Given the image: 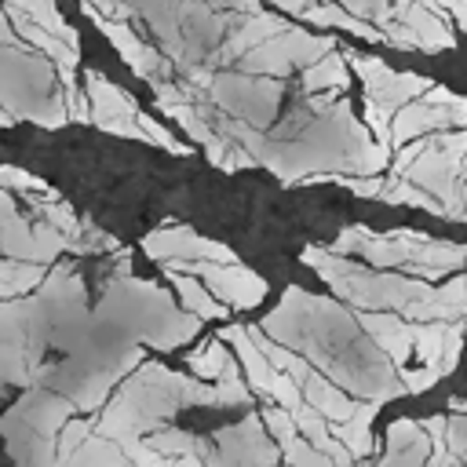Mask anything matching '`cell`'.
I'll return each instance as SVG.
<instances>
[{
    "instance_id": "cell-40",
    "label": "cell",
    "mask_w": 467,
    "mask_h": 467,
    "mask_svg": "<svg viewBox=\"0 0 467 467\" xmlns=\"http://www.w3.org/2000/svg\"><path fill=\"white\" fill-rule=\"evenodd\" d=\"M463 266H467V259H463Z\"/></svg>"
},
{
    "instance_id": "cell-24",
    "label": "cell",
    "mask_w": 467,
    "mask_h": 467,
    "mask_svg": "<svg viewBox=\"0 0 467 467\" xmlns=\"http://www.w3.org/2000/svg\"><path fill=\"white\" fill-rule=\"evenodd\" d=\"M379 201H387V204H409V208H423V212H431V215L445 219V204H441L434 193H427L423 186L409 182L405 175H387V186H383Z\"/></svg>"
},
{
    "instance_id": "cell-25",
    "label": "cell",
    "mask_w": 467,
    "mask_h": 467,
    "mask_svg": "<svg viewBox=\"0 0 467 467\" xmlns=\"http://www.w3.org/2000/svg\"><path fill=\"white\" fill-rule=\"evenodd\" d=\"M15 7H22L36 26H44L47 33H55L58 40H66L69 47H77L80 51V36H77V29L62 18V11H58V4L55 0H11Z\"/></svg>"
},
{
    "instance_id": "cell-30",
    "label": "cell",
    "mask_w": 467,
    "mask_h": 467,
    "mask_svg": "<svg viewBox=\"0 0 467 467\" xmlns=\"http://www.w3.org/2000/svg\"><path fill=\"white\" fill-rule=\"evenodd\" d=\"M135 124L142 128V135H146V142H153V146H161V150H168V153H179V157H190L193 153V146H182L164 124H157L153 117H146L142 109H135Z\"/></svg>"
},
{
    "instance_id": "cell-13",
    "label": "cell",
    "mask_w": 467,
    "mask_h": 467,
    "mask_svg": "<svg viewBox=\"0 0 467 467\" xmlns=\"http://www.w3.org/2000/svg\"><path fill=\"white\" fill-rule=\"evenodd\" d=\"M358 328H365V336L372 343H379L383 358L401 368L409 365V354H412V332H409V317L394 314V310H361L358 314Z\"/></svg>"
},
{
    "instance_id": "cell-34",
    "label": "cell",
    "mask_w": 467,
    "mask_h": 467,
    "mask_svg": "<svg viewBox=\"0 0 467 467\" xmlns=\"http://www.w3.org/2000/svg\"><path fill=\"white\" fill-rule=\"evenodd\" d=\"M398 379H401V390H405V394H423L427 387H434L438 379H445V372H441L438 365H423V368L401 365V368H398Z\"/></svg>"
},
{
    "instance_id": "cell-22",
    "label": "cell",
    "mask_w": 467,
    "mask_h": 467,
    "mask_svg": "<svg viewBox=\"0 0 467 467\" xmlns=\"http://www.w3.org/2000/svg\"><path fill=\"white\" fill-rule=\"evenodd\" d=\"M325 88H347V58L336 47H328L325 55H317L314 62L303 66V91L317 95Z\"/></svg>"
},
{
    "instance_id": "cell-31",
    "label": "cell",
    "mask_w": 467,
    "mask_h": 467,
    "mask_svg": "<svg viewBox=\"0 0 467 467\" xmlns=\"http://www.w3.org/2000/svg\"><path fill=\"white\" fill-rule=\"evenodd\" d=\"M259 420H263V427H266V434L277 441V449H285L292 438H299V431H296V420H292V412L288 409H281V405H270V409H259Z\"/></svg>"
},
{
    "instance_id": "cell-9",
    "label": "cell",
    "mask_w": 467,
    "mask_h": 467,
    "mask_svg": "<svg viewBox=\"0 0 467 467\" xmlns=\"http://www.w3.org/2000/svg\"><path fill=\"white\" fill-rule=\"evenodd\" d=\"M84 84H88L84 95H88V102H91V124H99V128L109 131V135L146 142L142 128L135 124V109H139V102H135L128 91H120V88H117L113 80H106L99 69H88Z\"/></svg>"
},
{
    "instance_id": "cell-12",
    "label": "cell",
    "mask_w": 467,
    "mask_h": 467,
    "mask_svg": "<svg viewBox=\"0 0 467 467\" xmlns=\"http://www.w3.org/2000/svg\"><path fill=\"white\" fill-rule=\"evenodd\" d=\"M80 11L113 40V47L120 51V58L139 73V77H146V80H157L161 73H168V58H161L153 47H146L124 22H117V18H109V15H102L99 7H91L88 0H80Z\"/></svg>"
},
{
    "instance_id": "cell-14",
    "label": "cell",
    "mask_w": 467,
    "mask_h": 467,
    "mask_svg": "<svg viewBox=\"0 0 467 467\" xmlns=\"http://www.w3.org/2000/svg\"><path fill=\"white\" fill-rule=\"evenodd\" d=\"M4 18L36 47V51H44V55H51V62H55V69H77V62H80V51L77 47H69L66 40H58L55 33H47L44 26H36L22 7H15L11 0H4Z\"/></svg>"
},
{
    "instance_id": "cell-10",
    "label": "cell",
    "mask_w": 467,
    "mask_h": 467,
    "mask_svg": "<svg viewBox=\"0 0 467 467\" xmlns=\"http://www.w3.org/2000/svg\"><path fill=\"white\" fill-rule=\"evenodd\" d=\"M215 452H212V463H277L281 460V449L277 441L263 431V420L259 412H248L237 427H226L215 434Z\"/></svg>"
},
{
    "instance_id": "cell-16",
    "label": "cell",
    "mask_w": 467,
    "mask_h": 467,
    "mask_svg": "<svg viewBox=\"0 0 467 467\" xmlns=\"http://www.w3.org/2000/svg\"><path fill=\"white\" fill-rule=\"evenodd\" d=\"M427 452H431V438L423 431V423L416 420H394L387 427V452H383V467H394V463H427Z\"/></svg>"
},
{
    "instance_id": "cell-32",
    "label": "cell",
    "mask_w": 467,
    "mask_h": 467,
    "mask_svg": "<svg viewBox=\"0 0 467 467\" xmlns=\"http://www.w3.org/2000/svg\"><path fill=\"white\" fill-rule=\"evenodd\" d=\"M95 431V420H66L62 427H58V434H55V463H66V456L88 438Z\"/></svg>"
},
{
    "instance_id": "cell-11",
    "label": "cell",
    "mask_w": 467,
    "mask_h": 467,
    "mask_svg": "<svg viewBox=\"0 0 467 467\" xmlns=\"http://www.w3.org/2000/svg\"><path fill=\"white\" fill-rule=\"evenodd\" d=\"M142 252L150 259H212V263H234V248L223 241H208L190 226H161L142 237Z\"/></svg>"
},
{
    "instance_id": "cell-36",
    "label": "cell",
    "mask_w": 467,
    "mask_h": 467,
    "mask_svg": "<svg viewBox=\"0 0 467 467\" xmlns=\"http://www.w3.org/2000/svg\"><path fill=\"white\" fill-rule=\"evenodd\" d=\"M434 4H438V7H441V11H445L460 29L467 26V0H434Z\"/></svg>"
},
{
    "instance_id": "cell-33",
    "label": "cell",
    "mask_w": 467,
    "mask_h": 467,
    "mask_svg": "<svg viewBox=\"0 0 467 467\" xmlns=\"http://www.w3.org/2000/svg\"><path fill=\"white\" fill-rule=\"evenodd\" d=\"M281 460H285V463H299V467H328V456H325L317 445H310L303 434L292 438V441L281 449Z\"/></svg>"
},
{
    "instance_id": "cell-27",
    "label": "cell",
    "mask_w": 467,
    "mask_h": 467,
    "mask_svg": "<svg viewBox=\"0 0 467 467\" xmlns=\"http://www.w3.org/2000/svg\"><path fill=\"white\" fill-rule=\"evenodd\" d=\"M0 255H11V259H33V263H36V248H33L29 219H22L18 212L0 226Z\"/></svg>"
},
{
    "instance_id": "cell-20",
    "label": "cell",
    "mask_w": 467,
    "mask_h": 467,
    "mask_svg": "<svg viewBox=\"0 0 467 467\" xmlns=\"http://www.w3.org/2000/svg\"><path fill=\"white\" fill-rule=\"evenodd\" d=\"M281 29H288V22H285L281 15H270V11H248L244 22H241V29H234V33L226 36V44H223L219 55H223V62H226V58H237L241 51L263 44L266 36H274V33H281Z\"/></svg>"
},
{
    "instance_id": "cell-17",
    "label": "cell",
    "mask_w": 467,
    "mask_h": 467,
    "mask_svg": "<svg viewBox=\"0 0 467 467\" xmlns=\"http://www.w3.org/2000/svg\"><path fill=\"white\" fill-rule=\"evenodd\" d=\"M299 390H303V398L328 420V423H339V420H347L350 412H354V398L339 387V383H332V379H325L314 365H310V372L299 379Z\"/></svg>"
},
{
    "instance_id": "cell-35",
    "label": "cell",
    "mask_w": 467,
    "mask_h": 467,
    "mask_svg": "<svg viewBox=\"0 0 467 467\" xmlns=\"http://www.w3.org/2000/svg\"><path fill=\"white\" fill-rule=\"evenodd\" d=\"M445 445H449L456 463L460 460L467 463V412H456V416L445 420Z\"/></svg>"
},
{
    "instance_id": "cell-15",
    "label": "cell",
    "mask_w": 467,
    "mask_h": 467,
    "mask_svg": "<svg viewBox=\"0 0 467 467\" xmlns=\"http://www.w3.org/2000/svg\"><path fill=\"white\" fill-rule=\"evenodd\" d=\"M219 339H223V343H234V350H237V365L248 372V390H255V394H270L277 368H274V365L259 354V347L248 339L244 325H223Z\"/></svg>"
},
{
    "instance_id": "cell-1",
    "label": "cell",
    "mask_w": 467,
    "mask_h": 467,
    "mask_svg": "<svg viewBox=\"0 0 467 467\" xmlns=\"http://www.w3.org/2000/svg\"><path fill=\"white\" fill-rule=\"evenodd\" d=\"M186 405H212V409H219L215 383H197V379H186L179 372H168L157 361H146L120 387L113 405L102 416H95V431L113 438V441L139 438V434L161 427L164 420H171Z\"/></svg>"
},
{
    "instance_id": "cell-8",
    "label": "cell",
    "mask_w": 467,
    "mask_h": 467,
    "mask_svg": "<svg viewBox=\"0 0 467 467\" xmlns=\"http://www.w3.org/2000/svg\"><path fill=\"white\" fill-rule=\"evenodd\" d=\"M347 58V69H354L365 84V99L387 106V109H398L401 102L423 95L434 80L431 77H420V73H398L390 69L383 58H372V55H358V51H343Z\"/></svg>"
},
{
    "instance_id": "cell-21",
    "label": "cell",
    "mask_w": 467,
    "mask_h": 467,
    "mask_svg": "<svg viewBox=\"0 0 467 467\" xmlns=\"http://www.w3.org/2000/svg\"><path fill=\"white\" fill-rule=\"evenodd\" d=\"M299 18L310 22V26H317V29H347V33H354V36H361V40H376V44H383V29L368 26L365 18H350V15H347L339 4H332V0H317V4H310Z\"/></svg>"
},
{
    "instance_id": "cell-23",
    "label": "cell",
    "mask_w": 467,
    "mask_h": 467,
    "mask_svg": "<svg viewBox=\"0 0 467 467\" xmlns=\"http://www.w3.org/2000/svg\"><path fill=\"white\" fill-rule=\"evenodd\" d=\"M44 263H33V259H0V299H11V296H26L33 292L40 281H44Z\"/></svg>"
},
{
    "instance_id": "cell-39",
    "label": "cell",
    "mask_w": 467,
    "mask_h": 467,
    "mask_svg": "<svg viewBox=\"0 0 467 467\" xmlns=\"http://www.w3.org/2000/svg\"><path fill=\"white\" fill-rule=\"evenodd\" d=\"M15 120H18V117H11V113H7V109H4V106H0V128H11V124H15Z\"/></svg>"
},
{
    "instance_id": "cell-37",
    "label": "cell",
    "mask_w": 467,
    "mask_h": 467,
    "mask_svg": "<svg viewBox=\"0 0 467 467\" xmlns=\"http://www.w3.org/2000/svg\"><path fill=\"white\" fill-rule=\"evenodd\" d=\"M91 7H99L102 15H109V18H128L131 15V7L128 4H117V0H88Z\"/></svg>"
},
{
    "instance_id": "cell-29",
    "label": "cell",
    "mask_w": 467,
    "mask_h": 467,
    "mask_svg": "<svg viewBox=\"0 0 467 467\" xmlns=\"http://www.w3.org/2000/svg\"><path fill=\"white\" fill-rule=\"evenodd\" d=\"M226 358H230V350L223 347V339H208L201 350H190V368L201 376V379H215L219 372H223V365H226Z\"/></svg>"
},
{
    "instance_id": "cell-7",
    "label": "cell",
    "mask_w": 467,
    "mask_h": 467,
    "mask_svg": "<svg viewBox=\"0 0 467 467\" xmlns=\"http://www.w3.org/2000/svg\"><path fill=\"white\" fill-rule=\"evenodd\" d=\"M161 266H171V270H186L193 277L204 281V288L226 303L230 310H252L263 303L266 296V277H259L255 270L241 266L237 259L234 263H212V259H161Z\"/></svg>"
},
{
    "instance_id": "cell-26",
    "label": "cell",
    "mask_w": 467,
    "mask_h": 467,
    "mask_svg": "<svg viewBox=\"0 0 467 467\" xmlns=\"http://www.w3.org/2000/svg\"><path fill=\"white\" fill-rule=\"evenodd\" d=\"M66 463H73V467H80V463H128V452L120 449V441H113V438H106V434H99V438H84L69 456H66Z\"/></svg>"
},
{
    "instance_id": "cell-5",
    "label": "cell",
    "mask_w": 467,
    "mask_h": 467,
    "mask_svg": "<svg viewBox=\"0 0 467 467\" xmlns=\"http://www.w3.org/2000/svg\"><path fill=\"white\" fill-rule=\"evenodd\" d=\"M208 99L219 102L237 120L266 128L274 120V113H277L281 80L277 77H263V73H244V69L241 73H212Z\"/></svg>"
},
{
    "instance_id": "cell-18",
    "label": "cell",
    "mask_w": 467,
    "mask_h": 467,
    "mask_svg": "<svg viewBox=\"0 0 467 467\" xmlns=\"http://www.w3.org/2000/svg\"><path fill=\"white\" fill-rule=\"evenodd\" d=\"M161 270H164V277L175 285V292H179V299L186 303V310H190V314L208 317V321H226L230 306H226V303H219V299L204 288V281H201V277H193V274H186V270H171V266H161Z\"/></svg>"
},
{
    "instance_id": "cell-28",
    "label": "cell",
    "mask_w": 467,
    "mask_h": 467,
    "mask_svg": "<svg viewBox=\"0 0 467 467\" xmlns=\"http://www.w3.org/2000/svg\"><path fill=\"white\" fill-rule=\"evenodd\" d=\"M409 332H412V354L423 365H438L441 361L445 321H409Z\"/></svg>"
},
{
    "instance_id": "cell-38",
    "label": "cell",
    "mask_w": 467,
    "mask_h": 467,
    "mask_svg": "<svg viewBox=\"0 0 467 467\" xmlns=\"http://www.w3.org/2000/svg\"><path fill=\"white\" fill-rule=\"evenodd\" d=\"M212 7H230V11H241V15H248V11H259V0H208Z\"/></svg>"
},
{
    "instance_id": "cell-3",
    "label": "cell",
    "mask_w": 467,
    "mask_h": 467,
    "mask_svg": "<svg viewBox=\"0 0 467 467\" xmlns=\"http://www.w3.org/2000/svg\"><path fill=\"white\" fill-rule=\"evenodd\" d=\"M321 281H328V288L358 306V310H401L405 303H416V299H427L434 292V285H427L423 277H398V274H387L383 266H361V263H350L347 255L332 252V248H317V244H306L303 255H299Z\"/></svg>"
},
{
    "instance_id": "cell-2",
    "label": "cell",
    "mask_w": 467,
    "mask_h": 467,
    "mask_svg": "<svg viewBox=\"0 0 467 467\" xmlns=\"http://www.w3.org/2000/svg\"><path fill=\"white\" fill-rule=\"evenodd\" d=\"M332 252L339 255H365L372 266H405L409 274L431 281L441 274H456L467 259V244L452 241H434L423 230H390V234H372L368 226H343L339 237L332 241Z\"/></svg>"
},
{
    "instance_id": "cell-6",
    "label": "cell",
    "mask_w": 467,
    "mask_h": 467,
    "mask_svg": "<svg viewBox=\"0 0 467 467\" xmlns=\"http://www.w3.org/2000/svg\"><path fill=\"white\" fill-rule=\"evenodd\" d=\"M328 47H336L332 36H314L306 29H281L274 36H266L263 44L248 47L237 55V66L244 73H263V77H288L296 66L303 69L306 62H314L317 55H325Z\"/></svg>"
},
{
    "instance_id": "cell-4",
    "label": "cell",
    "mask_w": 467,
    "mask_h": 467,
    "mask_svg": "<svg viewBox=\"0 0 467 467\" xmlns=\"http://www.w3.org/2000/svg\"><path fill=\"white\" fill-rule=\"evenodd\" d=\"M73 401L44 383H33L15 409L0 416V434L18 463H55V434L73 416Z\"/></svg>"
},
{
    "instance_id": "cell-19",
    "label": "cell",
    "mask_w": 467,
    "mask_h": 467,
    "mask_svg": "<svg viewBox=\"0 0 467 467\" xmlns=\"http://www.w3.org/2000/svg\"><path fill=\"white\" fill-rule=\"evenodd\" d=\"M376 412H379V398H368V401H358L347 420L328 423V431L350 449L354 460H365V456L372 452V431H368V423H372Z\"/></svg>"
}]
</instances>
